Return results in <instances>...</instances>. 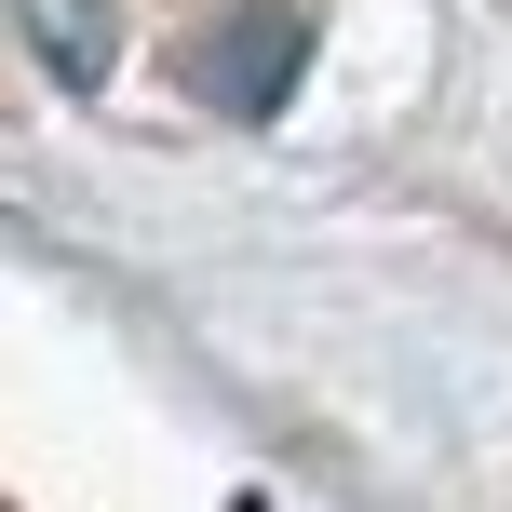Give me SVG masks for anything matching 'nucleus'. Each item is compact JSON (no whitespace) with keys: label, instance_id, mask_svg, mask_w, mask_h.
<instances>
[{"label":"nucleus","instance_id":"nucleus-1","mask_svg":"<svg viewBox=\"0 0 512 512\" xmlns=\"http://www.w3.org/2000/svg\"><path fill=\"white\" fill-rule=\"evenodd\" d=\"M297 54H310V41H297V14H243L230 41L203 54V81H216V108H270L283 81H297Z\"/></svg>","mask_w":512,"mask_h":512},{"label":"nucleus","instance_id":"nucleus-2","mask_svg":"<svg viewBox=\"0 0 512 512\" xmlns=\"http://www.w3.org/2000/svg\"><path fill=\"white\" fill-rule=\"evenodd\" d=\"M27 54H41L68 95H95L108 54H122V27H108V0H27Z\"/></svg>","mask_w":512,"mask_h":512}]
</instances>
